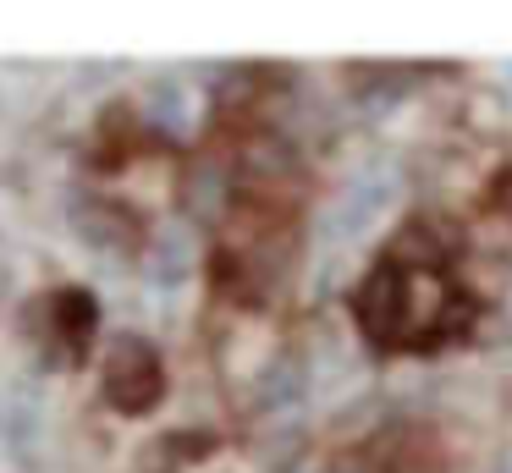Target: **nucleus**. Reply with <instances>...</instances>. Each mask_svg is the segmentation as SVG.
<instances>
[{
	"label": "nucleus",
	"instance_id": "obj_1",
	"mask_svg": "<svg viewBox=\"0 0 512 473\" xmlns=\"http://www.w3.org/2000/svg\"><path fill=\"white\" fill-rule=\"evenodd\" d=\"M155 385H160V374H155L149 347L122 341V347H116V363H111V391H116V402L138 407V402H149V396H155Z\"/></svg>",
	"mask_w": 512,
	"mask_h": 473
}]
</instances>
